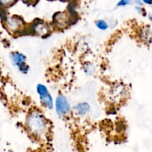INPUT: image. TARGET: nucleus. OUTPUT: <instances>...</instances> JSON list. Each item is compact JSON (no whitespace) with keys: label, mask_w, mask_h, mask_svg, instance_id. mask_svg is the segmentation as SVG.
I'll return each instance as SVG.
<instances>
[{"label":"nucleus","mask_w":152,"mask_h":152,"mask_svg":"<svg viewBox=\"0 0 152 152\" xmlns=\"http://www.w3.org/2000/svg\"><path fill=\"white\" fill-rule=\"evenodd\" d=\"M31 30L34 34L40 37L48 35L50 32V28L49 25L42 21H39L38 22H34L31 26Z\"/></svg>","instance_id":"nucleus-5"},{"label":"nucleus","mask_w":152,"mask_h":152,"mask_svg":"<svg viewBox=\"0 0 152 152\" xmlns=\"http://www.w3.org/2000/svg\"><path fill=\"white\" fill-rule=\"evenodd\" d=\"M36 90H37V94H38L39 96H44V95L50 93L48 91V88L46 87L45 85L41 84V83H39V84L37 85V88H36Z\"/></svg>","instance_id":"nucleus-11"},{"label":"nucleus","mask_w":152,"mask_h":152,"mask_svg":"<svg viewBox=\"0 0 152 152\" xmlns=\"http://www.w3.org/2000/svg\"><path fill=\"white\" fill-rule=\"evenodd\" d=\"M132 4H134L133 0H120L117 2V7H126V6L131 5Z\"/></svg>","instance_id":"nucleus-13"},{"label":"nucleus","mask_w":152,"mask_h":152,"mask_svg":"<svg viewBox=\"0 0 152 152\" xmlns=\"http://www.w3.org/2000/svg\"><path fill=\"white\" fill-rule=\"evenodd\" d=\"M143 4H148V5H152V0H142Z\"/></svg>","instance_id":"nucleus-17"},{"label":"nucleus","mask_w":152,"mask_h":152,"mask_svg":"<svg viewBox=\"0 0 152 152\" xmlns=\"http://www.w3.org/2000/svg\"><path fill=\"white\" fill-rule=\"evenodd\" d=\"M55 109L59 118L67 117L71 112V106L66 96L63 94H59L55 99Z\"/></svg>","instance_id":"nucleus-2"},{"label":"nucleus","mask_w":152,"mask_h":152,"mask_svg":"<svg viewBox=\"0 0 152 152\" xmlns=\"http://www.w3.org/2000/svg\"><path fill=\"white\" fill-rule=\"evenodd\" d=\"M148 19H149L151 22H152V13H149L148 16Z\"/></svg>","instance_id":"nucleus-18"},{"label":"nucleus","mask_w":152,"mask_h":152,"mask_svg":"<svg viewBox=\"0 0 152 152\" xmlns=\"http://www.w3.org/2000/svg\"><path fill=\"white\" fill-rule=\"evenodd\" d=\"M17 0H0V7H9L13 5Z\"/></svg>","instance_id":"nucleus-12"},{"label":"nucleus","mask_w":152,"mask_h":152,"mask_svg":"<svg viewBox=\"0 0 152 152\" xmlns=\"http://www.w3.org/2000/svg\"><path fill=\"white\" fill-rule=\"evenodd\" d=\"M74 111L78 115L86 116L91 111V105L87 102H80L76 104L74 106Z\"/></svg>","instance_id":"nucleus-6"},{"label":"nucleus","mask_w":152,"mask_h":152,"mask_svg":"<svg viewBox=\"0 0 152 152\" xmlns=\"http://www.w3.org/2000/svg\"><path fill=\"white\" fill-rule=\"evenodd\" d=\"M10 59L12 61V63L17 67L26 62V56L23 53L17 51L12 52L10 54Z\"/></svg>","instance_id":"nucleus-7"},{"label":"nucleus","mask_w":152,"mask_h":152,"mask_svg":"<svg viewBox=\"0 0 152 152\" xmlns=\"http://www.w3.org/2000/svg\"><path fill=\"white\" fill-rule=\"evenodd\" d=\"M83 71L87 75L92 76L93 74H94L95 71H96V68L94 65V64L91 63V62H87L83 66Z\"/></svg>","instance_id":"nucleus-10"},{"label":"nucleus","mask_w":152,"mask_h":152,"mask_svg":"<svg viewBox=\"0 0 152 152\" xmlns=\"http://www.w3.org/2000/svg\"><path fill=\"white\" fill-rule=\"evenodd\" d=\"M25 126L31 135L37 139H44L48 134L47 119L38 110L30 111L25 119Z\"/></svg>","instance_id":"nucleus-1"},{"label":"nucleus","mask_w":152,"mask_h":152,"mask_svg":"<svg viewBox=\"0 0 152 152\" xmlns=\"http://www.w3.org/2000/svg\"><path fill=\"white\" fill-rule=\"evenodd\" d=\"M4 24L6 28L12 34H20L25 29V22L22 18L17 16L6 17L4 19Z\"/></svg>","instance_id":"nucleus-3"},{"label":"nucleus","mask_w":152,"mask_h":152,"mask_svg":"<svg viewBox=\"0 0 152 152\" xmlns=\"http://www.w3.org/2000/svg\"><path fill=\"white\" fill-rule=\"evenodd\" d=\"M71 22V16L67 12H57L53 16V24L57 29H65Z\"/></svg>","instance_id":"nucleus-4"},{"label":"nucleus","mask_w":152,"mask_h":152,"mask_svg":"<svg viewBox=\"0 0 152 152\" xmlns=\"http://www.w3.org/2000/svg\"><path fill=\"white\" fill-rule=\"evenodd\" d=\"M94 24L96 28L100 31H106L110 28L108 22H107L105 19H98L95 21Z\"/></svg>","instance_id":"nucleus-9"},{"label":"nucleus","mask_w":152,"mask_h":152,"mask_svg":"<svg viewBox=\"0 0 152 152\" xmlns=\"http://www.w3.org/2000/svg\"><path fill=\"white\" fill-rule=\"evenodd\" d=\"M39 97L40 103L42 104L43 107L48 108V109L50 110L53 108L54 105H53V97L50 95V93L44 95V96H39Z\"/></svg>","instance_id":"nucleus-8"},{"label":"nucleus","mask_w":152,"mask_h":152,"mask_svg":"<svg viewBox=\"0 0 152 152\" xmlns=\"http://www.w3.org/2000/svg\"><path fill=\"white\" fill-rule=\"evenodd\" d=\"M18 68H19V71L20 72H22V74H27L28 72V71H29V66L27 65L26 62L18 67Z\"/></svg>","instance_id":"nucleus-14"},{"label":"nucleus","mask_w":152,"mask_h":152,"mask_svg":"<svg viewBox=\"0 0 152 152\" xmlns=\"http://www.w3.org/2000/svg\"><path fill=\"white\" fill-rule=\"evenodd\" d=\"M135 10L141 15H143L145 16V9L142 7V6H135Z\"/></svg>","instance_id":"nucleus-15"},{"label":"nucleus","mask_w":152,"mask_h":152,"mask_svg":"<svg viewBox=\"0 0 152 152\" xmlns=\"http://www.w3.org/2000/svg\"><path fill=\"white\" fill-rule=\"evenodd\" d=\"M134 3L136 4V6H142L143 5V2L142 0H134Z\"/></svg>","instance_id":"nucleus-16"}]
</instances>
